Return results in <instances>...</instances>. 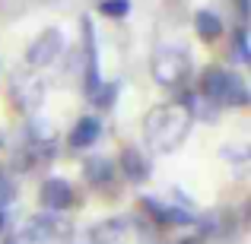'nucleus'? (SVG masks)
<instances>
[{
    "label": "nucleus",
    "mask_w": 251,
    "mask_h": 244,
    "mask_svg": "<svg viewBox=\"0 0 251 244\" xmlns=\"http://www.w3.org/2000/svg\"><path fill=\"white\" fill-rule=\"evenodd\" d=\"M191 121H194V114L181 102L159 105V108H153L143 117V136H147L153 153H172V149H178L184 143Z\"/></svg>",
    "instance_id": "1"
},
{
    "label": "nucleus",
    "mask_w": 251,
    "mask_h": 244,
    "mask_svg": "<svg viewBox=\"0 0 251 244\" xmlns=\"http://www.w3.org/2000/svg\"><path fill=\"white\" fill-rule=\"evenodd\" d=\"M201 95L207 102H213L216 108H245L248 105V86L239 73L226 67H207L201 73V83H197Z\"/></svg>",
    "instance_id": "2"
},
{
    "label": "nucleus",
    "mask_w": 251,
    "mask_h": 244,
    "mask_svg": "<svg viewBox=\"0 0 251 244\" xmlns=\"http://www.w3.org/2000/svg\"><path fill=\"white\" fill-rule=\"evenodd\" d=\"M150 73L166 89H181L191 80V54L184 48H159L150 64Z\"/></svg>",
    "instance_id": "3"
},
{
    "label": "nucleus",
    "mask_w": 251,
    "mask_h": 244,
    "mask_svg": "<svg viewBox=\"0 0 251 244\" xmlns=\"http://www.w3.org/2000/svg\"><path fill=\"white\" fill-rule=\"evenodd\" d=\"M70 232H74V225L61 213H42L25 222V228H19V238H25L29 244H42V241L70 238Z\"/></svg>",
    "instance_id": "4"
},
{
    "label": "nucleus",
    "mask_w": 251,
    "mask_h": 244,
    "mask_svg": "<svg viewBox=\"0 0 251 244\" xmlns=\"http://www.w3.org/2000/svg\"><path fill=\"white\" fill-rule=\"evenodd\" d=\"M83 57H86V70H83V92L86 95H96V89L102 86V70H99V48H96V29H92V19L83 16Z\"/></svg>",
    "instance_id": "5"
},
{
    "label": "nucleus",
    "mask_w": 251,
    "mask_h": 244,
    "mask_svg": "<svg viewBox=\"0 0 251 244\" xmlns=\"http://www.w3.org/2000/svg\"><path fill=\"white\" fill-rule=\"evenodd\" d=\"M61 48H64V35H61V29H45L42 35H38L35 42L25 48V67H32V70L48 67V64L54 61L57 54H61Z\"/></svg>",
    "instance_id": "6"
},
{
    "label": "nucleus",
    "mask_w": 251,
    "mask_h": 244,
    "mask_svg": "<svg viewBox=\"0 0 251 244\" xmlns=\"http://www.w3.org/2000/svg\"><path fill=\"white\" fill-rule=\"evenodd\" d=\"M140 209L153 222H159V225L181 228V225H194V222H197L184 206H169V203H159V200H153V197H140Z\"/></svg>",
    "instance_id": "7"
},
{
    "label": "nucleus",
    "mask_w": 251,
    "mask_h": 244,
    "mask_svg": "<svg viewBox=\"0 0 251 244\" xmlns=\"http://www.w3.org/2000/svg\"><path fill=\"white\" fill-rule=\"evenodd\" d=\"M42 95H45V86H42V80H35V76L23 73V70H16V73H13V83H10V98H13V105H16L19 111L35 108V105L42 102Z\"/></svg>",
    "instance_id": "8"
},
{
    "label": "nucleus",
    "mask_w": 251,
    "mask_h": 244,
    "mask_svg": "<svg viewBox=\"0 0 251 244\" xmlns=\"http://www.w3.org/2000/svg\"><path fill=\"white\" fill-rule=\"evenodd\" d=\"M38 203H42L45 213H64V209L74 203V187H70L64 177H48V181L38 187Z\"/></svg>",
    "instance_id": "9"
},
{
    "label": "nucleus",
    "mask_w": 251,
    "mask_h": 244,
    "mask_svg": "<svg viewBox=\"0 0 251 244\" xmlns=\"http://www.w3.org/2000/svg\"><path fill=\"white\" fill-rule=\"evenodd\" d=\"M150 171H153V165H150V159L140 149H134V146L121 149V175L127 177L130 184H143L150 177Z\"/></svg>",
    "instance_id": "10"
},
{
    "label": "nucleus",
    "mask_w": 251,
    "mask_h": 244,
    "mask_svg": "<svg viewBox=\"0 0 251 244\" xmlns=\"http://www.w3.org/2000/svg\"><path fill=\"white\" fill-rule=\"evenodd\" d=\"M99 136H102V121L86 114L74 124V130H70V149H86V146H92V143H99Z\"/></svg>",
    "instance_id": "11"
},
{
    "label": "nucleus",
    "mask_w": 251,
    "mask_h": 244,
    "mask_svg": "<svg viewBox=\"0 0 251 244\" xmlns=\"http://www.w3.org/2000/svg\"><path fill=\"white\" fill-rule=\"evenodd\" d=\"M130 232V222L127 219H105L92 228V241L96 244H124Z\"/></svg>",
    "instance_id": "12"
},
{
    "label": "nucleus",
    "mask_w": 251,
    "mask_h": 244,
    "mask_svg": "<svg viewBox=\"0 0 251 244\" xmlns=\"http://www.w3.org/2000/svg\"><path fill=\"white\" fill-rule=\"evenodd\" d=\"M83 177L86 184H111V177H115V162L105 159V155H92V159L83 162Z\"/></svg>",
    "instance_id": "13"
},
{
    "label": "nucleus",
    "mask_w": 251,
    "mask_h": 244,
    "mask_svg": "<svg viewBox=\"0 0 251 244\" xmlns=\"http://www.w3.org/2000/svg\"><path fill=\"white\" fill-rule=\"evenodd\" d=\"M194 32L201 42H216L223 35V19L213 10H197L194 13Z\"/></svg>",
    "instance_id": "14"
},
{
    "label": "nucleus",
    "mask_w": 251,
    "mask_h": 244,
    "mask_svg": "<svg viewBox=\"0 0 251 244\" xmlns=\"http://www.w3.org/2000/svg\"><path fill=\"white\" fill-rule=\"evenodd\" d=\"M51 155H54V146L51 143H32L29 149H19L16 153V168H23V171H29V168H35V165H42V162H51Z\"/></svg>",
    "instance_id": "15"
},
{
    "label": "nucleus",
    "mask_w": 251,
    "mask_h": 244,
    "mask_svg": "<svg viewBox=\"0 0 251 244\" xmlns=\"http://www.w3.org/2000/svg\"><path fill=\"white\" fill-rule=\"evenodd\" d=\"M115 98H118V83H102L96 89V95H92V105L96 108H111Z\"/></svg>",
    "instance_id": "16"
},
{
    "label": "nucleus",
    "mask_w": 251,
    "mask_h": 244,
    "mask_svg": "<svg viewBox=\"0 0 251 244\" xmlns=\"http://www.w3.org/2000/svg\"><path fill=\"white\" fill-rule=\"evenodd\" d=\"M99 13L108 16V19H124L130 13V3L127 0H102V3H99Z\"/></svg>",
    "instance_id": "17"
},
{
    "label": "nucleus",
    "mask_w": 251,
    "mask_h": 244,
    "mask_svg": "<svg viewBox=\"0 0 251 244\" xmlns=\"http://www.w3.org/2000/svg\"><path fill=\"white\" fill-rule=\"evenodd\" d=\"M235 61H239V64H248V61H251L248 29H245V25H239V29H235Z\"/></svg>",
    "instance_id": "18"
},
{
    "label": "nucleus",
    "mask_w": 251,
    "mask_h": 244,
    "mask_svg": "<svg viewBox=\"0 0 251 244\" xmlns=\"http://www.w3.org/2000/svg\"><path fill=\"white\" fill-rule=\"evenodd\" d=\"M13 197H16V184H13L10 177L0 175V206H10Z\"/></svg>",
    "instance_id": "19"
},
{
    "label": "nucleus",
    "mask_w": 251,
    "mask_h": 244,
    "mask_svg": "<svg viewBox=\"0 0 251 244\" xmlns=\"http://www.w3.org/2000/svg\"><path fill=\"white\" fill-rule=\"evenodd\" d=\"M0 244H29V241H25V238H19V235H10V238H3Z\"/></svg>",
    "instance_id": "20"
},
{
    "label": "nucleus",
    "mask_w": 251,
    "mask_h": 244,
    "mask_svg": "<svg viewBox=\"0 0 251 244\" xmlns=\"http://www.w3.org/2000/svg\"><path fill=\"white\" fill-rule=\"evenodd\" d=\"M235 3H239V16L248 19V0H235Z\"/></svg>",
    "instance_id": "21"
},
{
    "label": "nucleus",
    "mask_w": 251,
    "mask_h": 244,
    "mask_svg": "<svg viewBox=\"0 0 251 244\" xmlns=\"http://www.w3.org/2000/svg\"><path fill=\"white\" fill-rule=\"evenodd\" d=\"M3 225H6V206H0V232H3Z\"/></svg>",
    "instance_id": "22"
},
{
    "label": "nucleus",
    "mask_w": 251,
    "mask_h": 244,
    "mask_svg": "<svg viewBox=\"0 0 251 244\" xmlns=\"http://www.w3.org/2000/svg\"><path fill=\"white\" fill-rule=\"evenodd\" d=\"M181 244H203V241H201V238H184Z\"/></svg>",
    "instance_id": "23"
}]
</instances>
